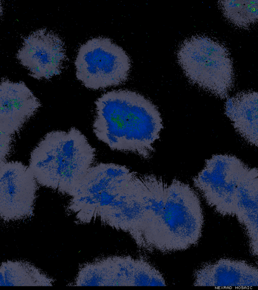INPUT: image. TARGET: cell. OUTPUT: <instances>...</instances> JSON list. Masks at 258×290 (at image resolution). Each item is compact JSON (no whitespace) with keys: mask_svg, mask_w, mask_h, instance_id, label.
<instances>
[{"mask_svg":"<svg viewBox=\"0 0 258 290\" xmlns=\"http://www.w3.org/2000/svg\"><path fill=\"white\" fill-rule=\"evenodd\" d=\"M124 214L127 233L148 252L184 250L196 245L202 235L199 197L176 179L168 183L153 174H139Z\"/></svg>","mask_w":258,"mask_h":290,"instance_id":"1","label":"cell"},{"mask_svg":"<svg viewBox=\"0 0 258 290\" xmlns=\"http://www.w3.org/2000/svg\"><path fill=\"white\" fill-rule=\"evenodd\" d=\"M93 132L111 150L150 158L163 128L157 108L142 94L129 90L103 94L95 102Z\"/></svg>","mask_w":258,"mask_h":290,"instance_id":"2","label":"cell"},{"mask_svg":"<svg viewBox=\"0 0 258 290\" xmlns=\"http://www.w3.org/2000/svg\"><path fill=\"white\" fill-rule=\"evenodd\" d=\"M95 157V149L79 129L48 132L30 155L29 167L37 182L71 196Z\"/></svg>","mask_w":258,"mask_h":290,"instance_id":"3","label":"cell"},{"mask_svg":"<svg viewBox=\"0 0 258 290\" xmlns=\"http://www.w3.org/2000/svg\"><path fill=\"white\" fill-rule=\"evenodd\" d=\"M177 57L192 83L221 98L227 97L233 84L234 71L223 44L207 36H193L182 42Z\"/></svg>","mask_w":258,"mask_h":290,"instance_id":"4","label":"cell"},{"mask_svg":"<svg viewBox=\"0 0 258 290\" xmlns=\"http://www.w3.org/2000/svg\"><path fill=\"white\" fill-rule=\"evenodd\" d=\"M75 65L77 79L86 88L98 90L124 82L131 60L123 48L110 39L97 37L79 47Z\"/></svg>","mask_w":258,"mask_h":290,"instance_id":"5","label":"cell"},{"mask_svg":"<svg viewBox=\"0 0 258 290\" xmlns=\"http://www.w3.org/2000/svg\"><path fill=\"white\" fill-rule=\"evenodd\" d=\"M132 172L112 163L91 167L72 193L68 213L74 214L79 224L95 221L98 212L115 199Z\"/></svg>","mask_w":258,"mask_h":290,"instance_id":"6","label":"cell"},{"mask_svg":"<svg viewBox=\"0 0 258 290\" xmlns=\"http://www.w3.org/2000/svg\"><path fill=\"white\" fill-rule=\"evenodd\" d=\"M162 274L149 262L130 256H113L86 263L79 269L74 285L163 286Z\"/></svg>","mask_w":258,"mask_h":290,"instance_id":"7","label":"cell"},{"mask_svg":"<svg viewBox=\"0 0 258 290\" xmlns=\"http://www.w3.org/2000/svg\"><path fill=\"white\" fill-rule=\"evenodd\" d=\"M37 181L29 167L18 161L0 162V216L4 223L33 215Z\"/></svg>","mask_w":258,"mask_h":290,"instance_id":"8","label":"cell"},{"mask_svg":"<svg viewBox=\"0 0 258 290\" xmlns=\"http://www.w3.org/2000/svg\"><path fill=\"white\" fill-rule=\"evenodd\" d=\"M16 56L29 70V75L38 80L59 75L66 57L62 39L46 28L37 30L24 38Z\"/></svg>","mask_w":258,"mask_h":290,"instance_id":"9","label":"cell"},{"mask_svg":"<svg viewBox=\"0 0 258 290\" xmlns=\"http://www.w3.org/2000/svg\"><path fill=\"white\" fill-rule=\"evenodd\" d=\"M0 133L12 136L40 107L41 104L23 82L2 79L0 85Z\"/></svg>","mask_w":258,"mask_h":290,"instance_id":"10","label":"cell"},{"mask_svg":"<svg viewBox=\"0 0 258 290\" xmlns=\"http://www.w3.org/2000/svg\"><path fill=\"white\" fill-rule=\"evenodd\" d=\"M194 285L216 287L258 286V268L245 261L222 258L205 264L194 273Z\"/></svg>","mask_w":258,"mask_h":290,"instance_id":"11","label":"cell"},{"mask_svg":"<svg viewBox=\"0 0 258 290\" xmlns=\"http://www.w3.org/2000/svg\"><path fill=\"white\" fill-rule=\"evenodd\" d=\"M258 210V168L246 165L231 190L217 211L223 215H234L239 220Z\"/></svg>","mask_w":258,"mask_h":290,"instance_id":"12","label":"cell"},{"mask_svg":"<svg viewBox=\"0 0 258 290\" xmlns=\"http://www.w3.org/2000/svg\"><path fill=\"white\" fill-rule=\"evenodd\" d=\"M225 109L237 132L258 147V92H242L229 98Z\"/></svg>","mask_w":258,"mask_h":290,"instance_id":"13","label":"cell"},{"mask_svg":"<svg viewBox=\"0 0 258 290\" xmlns=\"http://www.w3.org/2000/svg\"><path fill=\"white\" fill-rule=\"evenodd\" d=\"M54 280L29 262L8 260L0 267V286H52Z\"/></svg>","mask_w":258,"mask_h":290,"instance_id":"14","label":"cell"},{"mask_svg":"<svg viewBox=\"0 0 258 290\" xmlns=\"http://www.w3.org/2000/svg\"><path fill=\"white\" fill-rule=\"evenodd\" d=\"M222 11L231 23L246 28L258 22V1H220Z\"/></svg>","mask_w":258,"mask_h":290,"instance_id":"15","label":"cell"},{"mask_svg":"<svg viewBox=\"0 0 258 290\" xmlns=\"http://www.w3.org/2000/svg\"><path fill=\"white\" fill-rule=\"evenodd\" d=\"M12 140V136L0 133L1 162L5 161L8 156L11 148Z\"/></svg>","mask_w":258,"mask_h":290,"instance_id":"16","label":"cell"},{"mask_svg":"<svg viewBox=\"0 0 258 290\" xmlns=\"http://www.w3.org/2000/svg\"><path fill=\"white\" fill-rule=\"evenodd\" d=\"M252 253L258 258V243L253 247L250 248Z\"/></svg>","mask_w":258,"mask_h":290,"instance_id":"17","label":"cell"}]
</instances>
